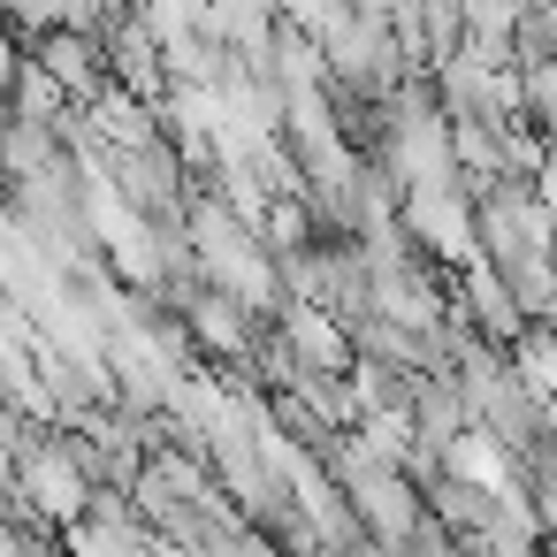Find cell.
I'll return each mask as SVG.
<instances>
[{"label":"cell","instance_id":"1","mask_svg":"<svg viewBox=\"0 0 557 557\" xmlns=\"http://www.w3.org/2000/svg\"><path fill=\"white\" fill-rule=\"evenodd\" d=\"M290 344L306 351L313 374H329V367L351 359V336H344V321H336L329 306H298V313H290Z\"/></svg>","mask_w":557,"mask_h":557},{"label":"cell","instance_id":"2","mask_svg":"<svg viewBox=\"0 0 557 557\" xmlns=\"http://www.w3.org/2000/svg\"><path fill=\"white\" fill-rule=\"evenodd\" d=\"M39 70H47L62 92H92V77H100V62H92V47H85L77 32H54V39L39 47Z\"/></svg>","mask_w":557,"mask_h":557},{"label":"cell","instance_id":"3","mask_svg":"<svg viewBox=\"0 0 557 557\" xmlns=\"http://www.w3.org/2000/svg\"><path fill=\"white\" fill-rule=\"evenodd\" d=\"M534 108L557 123V70H549V77H534Z\"/></svg>","mask_w":557,"mask_h":557}]
</instances>
